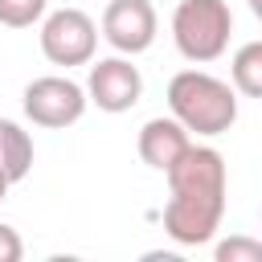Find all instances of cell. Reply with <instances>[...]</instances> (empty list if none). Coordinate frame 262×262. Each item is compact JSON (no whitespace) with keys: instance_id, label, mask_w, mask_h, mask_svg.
Returning a JSON list of instances; mask_svg holds the SVG:
<instances>
[{"instance_id":"3957f363","label":"cell","mask_w":262,"mask_h":262,"mask_svg":"<svg viewBox=\"0 0 262 262\" xmlns=\"http://www.w3.org/2000/svg\"><path fill=\"white\" fill-rule=\"evenodd\" d=\"M229 33H233V12L225 0H180L172 12V41L180 57L196 66L217 61L229 49Z\"/></svg>"},{"instance_id":"277c9868","label":"cell","mask_w":262,"mask_h":262,"mask_svg":"<svg viewBox=\"0 0 262 262\" xmlns=\"http://www.w3.org/2000/svg\"><path fill=\"white\" fill-rule=\"evenodd\" d=\"M20 106H25L29 123L57 131V127H74V123L86 115V106H90V94H86V86H78L74 78L45 74V78H33V82L25 86V98H20Z\"/></svg>"},{"instance_id":"9c48e42d","label":"cell","mask_w":262,"mask_h":262,"mask_svg":"<svg viewBox=\"0 0 262 262\" xmlns=\"http://www.w3.org/2000/svg\"><path fill=\"white\" fill-rule=\"evenodd\" d=\"M29 168H33V139H29V131L20 123H12V119H0V172L12 184H20L29 176Z\"/></svg>"},{"instance_id":"2e32d148","label":"cell","mask_w":262,"mask_h":262,"mask_svg":"<svg viewBox=\"0 0 262 262\" xmlns=\"http://www.w3.org/2000/svg\"><path fill=\"white\" fill-rule=\"evenodd\" d=\"M258 20H262V16H258Z\"/></svg>"},{"instance_id":"4fadbf2b","label":"cell","mask_w":262,"mask_h":262,"mask_svg":"<svg viewBox=\"0 0 262 262\" xmlns=\"http://www.w3.org/2000/svg\"><path fill=\"white\" fill-rule=\"evenodd\" d=\"M20 258H25V242H20V233H16L12 225L0 221V262H20Z\"/></svg>"},{"instance_id":"30bf717a","label":"cell","mask_w":262,"mask_h":262,"mask_svg":"<svg viewBox=\"0 0 262 262\" xmlns=\"http://www.w3.org/2000/svg\"><path fill=\"white\" fill-rule=\"evenodd\" d=\"M233 90L246 98H262V41H246L229 61Z\"/></svg>"},{"instance_id":"5b68a950","label":"cell","mask_w":262,"mask_h":262,"mask_svg":"<svg viewBox=\"0 0 262 262\" xmlns=\"http://www.w3.org/2000/svg\"><path fill=\"white\" fill-rule=\"evenodd\" d=\"M98 49V25L82 8H57L41 20V53L53 66H90Z\"/></svg>"},{"instance_id":"7a4b0ae2","label":"cell","mask_w":262,"mask_h":262,"mask_svg":"<svg viewBox=\"0 0 262 262\" xmlns=\"http://www.w3.org/2000/svg\"><path fill=\"white\" fill-rule=\"evenodd\" d=\"M168 111L192 135H225L237 123V90L205 70H180L168 82Z\"/></svg>"},{"instance_id":"6da1fadb","label":"cell","mask_w":262,"mask_h":262,"mask_svg":"<svg viewBox=\"0 0 262 262\" xmlns=\"http://www.w3.org/2000/svg\"><path fill=\"white\" fill-rule=\"evenodd\" d=\"M164 233L180 246H205L225 217V156L209 143H192L168 172Z\"/></svg>"},{"instance_id":"52a82bcc","label":"cell","mask_w":262,"mask_h":262,"mask_svg":"<svg viewBox=\"0 0 262 262\" xmlns=\"http://www.w3.org/2000/svg\"><path fill=\"white\" fill-rule=\"evenodd\" d=\"M156 29H160V16H156L151 0H111L102 8V37L115 53L135 57V53L151 49Z\"/></svg>"},{"instance_id":"ba28073f","label":"cell","mask_w":262,"mask_h":262,"mask_svg":"<svg viewBox=\"0 0 262 262\" xmlns=\"http://www.w3.org/2000/svg\"><path fill=\"white\" fill-rule=\"evenodd\" d=\"M139 160L156 172H168L188 147H192V131L176 119V115H156L139 127Z\"/></svg>"},{"instance_id":"8992f818","label":"cell","mask_w":262,"mask_h":262,"mask_svg":"<svg viewBox=\"0 0 262 262\" xmlns=\"http://www.w3.org/2000/svg\"><path fill=\"white\" fill-rule=\"evenodd\" d=\"M86 94L98 111L106 115H123L131 111L139 98H143V74L139 66H131L127 53H115V57H102L90 66L86 74Z\"/></svg>"},{"instance_id":"9a60e30c","label":"cell","mask_w":262,"mask_h":262,"mask_svg":"<svg viewBox=\"0 0 262 262\" xmlns=\"http://www.w3.org/2000/svg\"><path fill=\"white\" fill-rule=\"evenodd\" d=\"M250 12H254V16H262V0H250Z\"/></svg>"},{"instance_id":"5bb4252c","label":"cell","mask_w":262,"mask_h":262,"mask_svg":"<svg viewBox=\"0 0 262 262\" xmlns=\"http://www.w3.org/2000/svg\"><path fill=\"white\" fill-rule=\"evenodd\" d=\"M8 188H12V180H8L4 172H0V201H4V192H8Z\"/></svg>"},{"instance_id":"8fae6325","label":"cell","mask_w":262,"mask_h":262,"mask_svg":"<svg viewBox=\"0 0 262 262\" xmlns=\"http://www.w3.org/2000/svg\"><path fill=\"white\" fill-rule=\"evenodd\" d=\"M49 0H0V25L4 29H29L45 16Z\"/></svg>"},{"instance_id":"7c38bea8","label":"cell","mask_w":262,"mask_h":262,"mask_svg":"<svg viewBox=\"0 0 262 262\" xmlns=\"http://www.w3.org/2000/svg\"><path fill=\"white\" fill-rule=\"evenodd\" d=\"M217 262H262V242L258 237H242V233H233V237H225V242H217Z\"/></svg>"}]
</instances>
